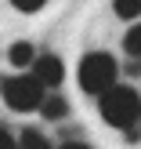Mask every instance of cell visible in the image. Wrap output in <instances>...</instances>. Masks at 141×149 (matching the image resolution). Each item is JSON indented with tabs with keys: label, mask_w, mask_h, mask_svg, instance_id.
Listing matches in <instances>:
<instances>
[{
	"label": "cell",
	"mask_w": 141,
	"mask_h": 149,
	"mask_svg": "<svg viewBox=\"0 0 141 149\" xmlns=\"http://www.w3.org/2000/svg\"><path fill=\"white\" fill-rule=\"evenodd\" d=\"M98 113H101L105 124L127 131V127H134V124L141 120V95L130 84H116V87H109V91L98 98Z\"/></svg>",
	"instance_id": "cell-1"
},
{
	"label": "cell",
	"mask_w": 141,
	"mask_h": 149,
	"mask_svg": "<svg viewBox=\"0 0 141 149\" xmlns=\"http://www.w3.org/2000/svg\"><path fill=\"white\" fill-rule=\"evenodd\" d=\"M76 80H80V87H83V95L101 98L109 87L120 84V65H116V58L109 55V51H91V55L80 58Z\"/></svg>",
	"instance_id": "cell-2"
},
{
	"label": "cell",
	"mask_w": 141,
	"mask_h": 149,
	"mask_svg": "<svg viewBox=\"0 0 141 149\" xmlns=\"http://www.w3.org/2000/svg\"><path fill=\"white\" fill-rule=\"evenodd\" d=\"M0 95L14 113H40V102L47 98V87L29 73V77H7L0 84Z\"/></svg>",
	"instance_id": "cell-3"
},
{
	"label": "cell",
	"mask_w": 141,
	"mask_h": 149,
	"mask_svg": "<svg viewBox=\"0 0 141 149\" xmlns=\"http://www.w3.org/2000/svg\"><path fill=\"white\" fill-rule=\"evenodd\" d=\"M29 73H33L47 91H54V87H62V80H65V62L58 55H36V62H33Z\"/></svg>",
	"instance_id": "cell-4"
},
{
	"label": "cell",
	"mask_w": 141,
	"mask_h": 149,
	"mask_svg": "<svg viewBox=\"0 0 141 149\" xmlns=\"http://www.w3.org/2000/svg\"><path fill=\"white\" fill-rule=\"evenodd\" d=\"M7 62H11L14 69H33V62H36V47H33L29 40H14L11 51H7Z\"/></svg>",
	"instance_id": "cell-5"
},
{
	"label": "cell",
	"mask_w": 141,
	"mask_h": 149,
	"mask_svg": "<svg viewBox=\"0 0 141 149\" xmlns=\"http://www.w3.org/2000/svg\"><path fill=\"white\" fill-rule=\"evenodd\" d=\"M40 116L43 120H65L69 116V98L65 95H47L40 102Z\"/></svg>",
	"instance_id": "cell-6"
},
{
	"label": "cell",
	"mask_w": 141,
	"mask_h": 149,
	"mask_svg": "<svg viewBox=\"0 0 141 149\" xmlns=\"http://www.w3.org/2000/svg\"><path fill=\"white\" fill-rule=\"evenodd\" d=\"M18 149H51V142H47V135H43V131L22 127V131H18Z\"/></svg>",
	"instance_id": "cell-7"
},
{
	"label": "cell",
	"mask_w": 141,
	"mask_h": 149,
	"mask_svg": "<svg viewBox=\"0 0 141 149\" xmlns=\"http://www.w3.org/2000/svg\"><path fill=\"white\" fill-rule=\"evenodd\" d=\"M123 51L130 55V62H141V22H134L123 33Z\"/></svg>",
	"instance_id": "cell-8"
},
{
	"label": "cell",
	"mask_w": 141,
	"mask_h": 149,
	"mask_svg": "<svg viewBox=\"0 0 141 149\" xmlns=\"http://www.w3.org/2000/svg\"><path fill=\"white\" fill-rule=\"evenodd\" d=\"M112 11H116V18L134 22V18H141V0H112Z\"/></svg>",
	"instance_id": "cell-9"
},
{
	"label": "cell",
	"mask_w": 141,
	"mask_h": 149,
	"mask_svg": "<svg viewBox=\"0 0 141 149\" xmlns=\"http://www.w3.org/2000/svg\"><path fill=\"white\" fill-rule=\"evenodd\" d=\"M43 4H47V0H11V7H14V11H25V15L43 11Z\"/></svg>",
	"instance_id": "cell-10"
},
{
	"label": "cell",
	"mask_w": 141,
	"mask_h": 149,
	"mask_svg": "<svg viewBox=\"0 0 141 149\" xmlns=\"http://www.w3.org/2000/svg\"><path fill=\"white\" fill-rule=\"evenodd\" d=\"M0 149H18V135L4 124H0Z\"/></svg>",
	"instance_id": "cell-11"
},
{
	"label": "cell",
	"mask_w": 141,
	"mask_h": 149,
	"mask_svg": "<svg viewBox=\"0 0 141 149\" xmlns=\"http://www.w3.org/2000/svg\"><path fill=\"white\" fill-rule=\"evenodd\" d=\"M123 138H127V142H138L141 131H138V127H127V131H123Z\"/></svg>",
	"instance_id": "cell-12"
},
{
	"label": "cell",
	"mask_w": 141,
	"mask_h": 149,
	"mask_svg": "<svg viewBox=\"0 0 141 149\" xmlns=\"http://www.w3.org/2000/svg\"><path fill=\"white\" fill-rule=\"evenodd\" d=\"M58 149H91V146H87V142H62Z\"/></svg>",
	"instance_id": "cell-13"
},
{
	"label": "cell",
	"mask_w": 141,
	"mask_h": 149,
	"mask_svg": "<svg viewBox=\"0 0 141 149\" xmlns=\"http://www.w3.org/2000/svg\"><path fill=\"white\" fill-rule=\"evenodd\" d=\"M138 124H141V120H138Z\"/></svg>",
	"instance_id": "cell-14"
}]
</instances>
